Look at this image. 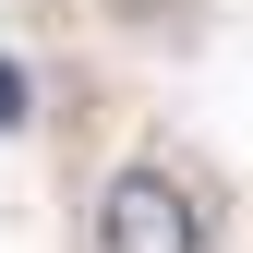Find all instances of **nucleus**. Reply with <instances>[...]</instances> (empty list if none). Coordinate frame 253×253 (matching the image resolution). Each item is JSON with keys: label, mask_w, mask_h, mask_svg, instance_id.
<instances>
[{"label": "nucleus", "mask_w": 253, "mask_h": 253, "mask_svg": "<svg viewBox=\"0 0 253 253\" xmlns=\"http://www.w3.org/2000/svg\"><path fill=\"white\" fill-rule=\"evenodd\" d=\"M24 121H37V84H24V60L0 48V133H24Z\"/></svg>", "instance_id": "f03ea898"}, {"label": "nucleus", "mask_w": 253, "mask_h": 253, "mask_svg": "<svg viewBox=\"0 0 253 253\" xmlns=\"http://www.w3.org/2000/svg\"><path fill=\"white\" fill-rule=\"evenodd\" d=\"M97 253H217V193L181 157H133L97 181Z\"/></svg>", "instance_id": "f257e3e1"}]
</instances>
